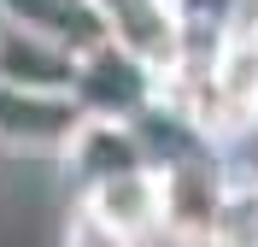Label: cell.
<instances>
[{"label": "cell", "mask_w": 258, "mask_h": 247, "mask_svg": "<svg viewBox=\"0 0 258 247\" xmlns=\"http://www.w3.org/2000/svg\"><path fill=\"white\" fill-rule=\"evenodd\" d=\"M77 53L53 47L41 35L18 30V24H0V88H18V94H71L77 88Z\"/></svg>", "instance_id": "obj_7"}, {"label": "cell", "mask_w": 258, "mask_h": 247, "mask_svg": "<svg viewBox=\"0 0 258 247\" xmlns=\"http://www.w3.org/2000/svg\"><path fill=\"white\" fill-rule=\"evenodd\" d=\"M252 124H258V100H252Z\"/></svg>", "instance_id": "obj_13"}, {"label": "cell", "mask_w": 258, "mask_h": 247, "mask_svg": "<svg viewBox=\"0 0 258 247\" xmlns=\"http://www.w3.org/2000/svg\"><path fill=\"white\" fill-rule=\"evenodd\" d=\"M211 247H258V188H229Z\"/></svg>", "instance_id": "obj_9"}, {"label": "cell", "mask_w": 258, "mask_h": 247, "mask_svg": "<svg viewBox=\"0 0 258 247\" xmlns=\"http://www.w3.org/2000/svg\"><path fill=\"white\" fill-rule=\"evenodd\" d=\"M112 41L147 65L159 82H170L182 65H188V47H194V24L176 0H129L112 12Z\"/></svg>", "instance_id": "obj_3"}, {"label": "cell", "mask_w": 258, "mask_h": 247, "mask_svg": "<svg viewBox=\"0 0 258 247\" xmlns=\"http://www.w3.org/2000/svg\"><path fill=\"white\" fill-rule=\"evenodd\" d=\"M82 206H94L106 224L129 235V241H147L159 235V171H135V177H117L94 194H82Z\"/></svg>", "instance_id": "obj_8"}, {"label": "cell", "mask_w": 258, "mask_h": 247, "mask_svg": "<svg viewBox=\"0 0 258 247\" xmlns=\"http://www.w3.org/2000/svg\"><path fill=\"white\" fill-rule=\"evenodd\" d=\"M223 194H229V182L217 177L211 153L164 165L159 171V235H170L176 247H211Z\"/></svg>", "instance_id": "obj_2"}, {"label": "cell", "mask_w": 258, "mask_h": 247, "mask_svg": "<svg viewBox=\"0 0 258 247\" xmlns=\"http://www.w3.org/2000/svg\"><path fill=\"white\" fill-rule=\"evenodd\" d=\"M77 124H82V106L71 94H18V88H0V153L64 159Z\"/></svg>", "instance_id": "obj_4"}, {"label": "cell", "mask_w": 258, "mask_h": 247, "mask_svg": "<svg viewBox=\"0 0 258 247\" xmlns=\"http://www.w3.org/2000/svg\"><path fill=\"white\" fill-rule=\"evenodd\" d=\"M252 24H258V0H252Z\"/></svg>", "instance_id": "obj_14"}, {"label": "cell", "mask_w": 258, "mask_h": 247, "mask_svg": "<svg viewBox=\"0 0 258 247\" xmlns=\"http://www.w3.org/2000/svg\"><path fill=\"white\" fill-rule=\"evenodd\" d=\"M159 94H164V82L147 65H135L117 41L82 53L77 88H71V100L82 106V118H117V124H141V118L159 106Z\"/></svg>", "instance_id": "obj_1"}, {"label": "cell", "mask_w": 258, "mask_h": 247, "mask_svg": "<svg viewBox=\"0 0 258 247\" xmlns=\"http://www.w3.org/2000/svg\"><path fill=\"white\" fill-rule=\"evenodd\" d=\"M176 6L188 12V24H200V30H229L235 12H241V0H176Z\"/></svg>", "instance_id": "obj_11"}, {"label": "cell", "mask_w": 258, "mask_h": 247, "mask_svg": "<svg viewBox=\"0 0 258 247\" xmlns=\"http://www.w3.org/2000/svg\"><path fill=\"white\" fill-rule=\"evenodd\" d=\"M59 247H141V241H129L117 224H106V218L94 212V206H77L71 212V224H64Z\"/></svg>", "instance_id": "obj_10"}, {"label": "cell", "mask_w": 258, "mask_h": 247, "mask_svg": "<svg viewBox=\"0 0 258 247\" xmlns=\"http://www.w3.org/2000/svg\"><path fill=\"white\" fill-rule=\"evenodd\" d=\"M0 24H18L77 59L112 41V12L100 0H0Z\"/></svg>", "instance_id": "obj_6"}, {"label": "cell", "mask_w": 258, "mask_h": 247, "mask_svg": "<svg viewBox=\"0 0 258 247\" xmlns=\"http://www.w3.org/2000/svg\"><path fill=\"white\" fill-rule=\"evenodd\" d=\"M246 65H252V82H258V24H252V18H246Z\"/></svg>", "instance_id": "obj_12"}, {"label": "cell", "mask_w": 258, "mask_h": 247, "mask_svg": "<svg viewBox=\"0 0 258 247\" xmlns=\"http://www.w3.org/2000/svg\"><path fill=\"white\" fill-rule=\"evenodd\" d=\"M64 165L71 177L82 182V194H94L117 177H135V171H153L147 159V141L135 124H117V118H82L71 147H64Z\"/></svg>", "instance_id": "obj_5"}]
</instances>
